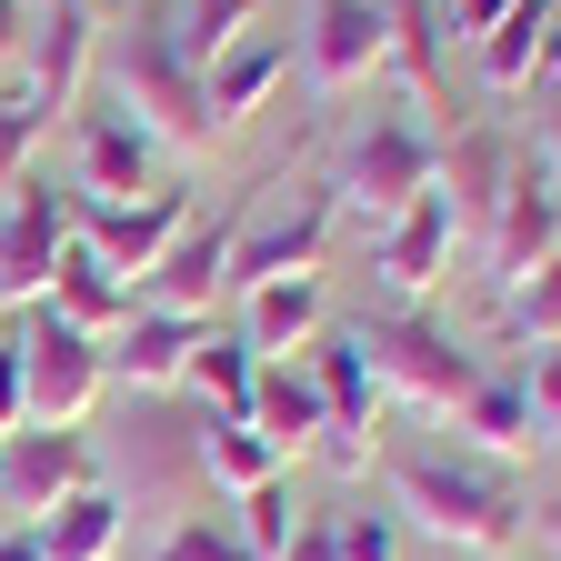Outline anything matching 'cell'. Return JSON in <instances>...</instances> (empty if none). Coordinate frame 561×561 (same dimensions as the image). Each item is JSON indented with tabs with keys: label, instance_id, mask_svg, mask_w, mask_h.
Returning <instances> with one entry per match:
<instances>
[{
	"label": "cell",
	"instance_id": "20",
	"mask_svg": "<svg viewBox=\"0 0 561 561\" xmlns=\"http://www.w3.org/2000/svg\"><path fill=\"white\" fill-rule=\"evenodd\" d=\"M381 31H391L381 81L411 111H442L451 101V21H442V0H381Z\"/></svg>",
	"mask_w": 561,
	"mask_h": 561
},
{
	"label": "cell",
	"instance_id": "23",
	"mask_svg": "<svg viewBox=\"0 0 561 561\" xmlns=\"http://www.w3.org/2000/svg\"><path fill=\"white\" fill-rule=\"evenodd\" d=\"M41 311H50V321H70V331H91V341H111V331L140 311V291H130V280H121V271H111V261H101L81 231H70V251L50 261V291H41Z\"/></svg>",
	"mask_w": 561,
	"mask_h": 561
},
{
	"label": "cell",
	"instance_id": "38",
	"mask_svg": "<svg viewBox=\"0 0 561 561\" xmlns=\"http://www.w3.org/2000/svg\"><path fill=\"white\" fill-rule=\"evenodd\" d=\"M31 21H41V0H0V70H21V50H31Z\"/></svg>",
	"mask_w": 561,
	"mask_h": 561
},
{
	"label": "cell",
	"instance_id": "6",
	"mask_svg": "<svg viewBox=\"0 0 561 561\" xmlns=\"http://www.w3.org/2000/svg\"><path fill=\"white\" fill-rule=\"evenodd\" d=\"M251 201H261V191H221L210 210H191L181 241L140 271V301H151V311H201V321H210V301L231 291V241H241V221H251Z\"/></svg>",
	"mask_w": 561,
	"mask_h": 561
},
{
	"label": "cell",
	"instance_id": "37",
	"mask_svg": "<svg viewBox=\"0 0 561 561\" xmlns=\"http://www.w3.org/2000/svg\"><path fill=\"white\" fill-rule=\"evenodd\" d=\"M502 11H512V0H442V21H451V41H491V31H502Z\"/></svg>",
	"mask_w": 561,
	"mask_h": 561
},
{
	"label": "cell",
	"instance_id": "36",
	"mask_svg": "<svg viewBox=\"0 0 561 561\" xmlns=\"http://www.w3.org/2000/svg\"><path fill=\"white\" fill-rule=\"evenodd\" d=\"M522 391H531V421H541V432H561V341H541V351H531Z\"/></svg>",
	"mask_w": 561,
	"mask_h": 561
},
{
	"label": "cell",
	"instance_id": "17",
	"mask_svg": "<svg viewBox=\"0 0 561 561\" xmlns=\"http://www.w3.org/2000/svg\"><path fill=\"white\" fill-rule=\"evenodd\" d=\"M70 140H81V161H70V191H81V201H140V191H151L161 140L140 130L121 101H101V111H70Z\"/></svg>",
	"mask_w": 561,
	"mask_h": 561
},
{
	"label": "cell",
	"instance_id": "27",
	"mask_svg": "<svg viewBox=\"0 0 561 561\" xmlns=\"http://www.w3.org/2000/svg\"><path fill=\"white\" fill-rule=\"evenodd\" d=\"M251 381H261V351L241 331H210L191 351V371H181V391L201 401V421H251Z\"/></svg>",
	"mask_w": 561,
	"mask_h": 561
},
{
	"label": "cell",
	"instance_id": "40",
	"mask_svg": "<svg viewBox=\"0 0 561 561\" xmlns=\"http://www.w3.org/2000/svg\"><path fill=\"white\" fill-rule=\"evenodd\" d=\"M541 171H551V181H561V81H551V91H541Z\"/></svg>",
	"mask_w": 561,
	"mask_h": 561
},
{
	"label": "cell",
	"instance_id": "1",
	"mask_svg": "<svg viewBox=\"0 0 561 561\" xmlns=\"http://www.w3.org/2000/svg\"><path fill=\"white\" fill-rule=\"evenodd\" d=\"M381 471H391L401 531H432V541L491 551V561H512V541L531 531L522 471H491V461H471V451H451V442H411V451H391Z\"/></svg>",
	"mask_w": 561,
	"mask_h": 561
},
{
	"label": "cell",
	"instance_id": "26",
	"mask_svg": "<svg viewBox=\"0 0 561 561\" xmlns=\"http://www.w3.org/2000/svg\"><path fill=\"white\" fill-rule=\"evenodd\" d=\"M31 531H41V551H50V561H111V551H121V531H130V502H121L111 481H81V491H70L60 512H41Z\"/></svg>",
	"mask_w": 561,
	"mask_h": 561
},
{
	"label": "cell",
	"instance_id": "12",
	"mask_svg": "<svg viewBox=\"0 0 561 561\" xmlns=\"http://www.w3.org/2000/svg\"><path fill=\"white\" fill-rule=\"evenodd\" d=\"M391 60V31H381V0H311V31H301V81L321 101H351L371 91Z\"/></svg>",
	"mask_w": 561,
	"mask_h": 561
},
{
	"label": "cell",
	"instance_id": "32",
	"mask_svg": "<svg viewBox=\"0 0 561 561\" xmlns=\"http://www.w3.org/2000/svg\"><path fill=\"white\" fill-rule=\"evenodd\" d=\"M401 512L391 502H331V551L341 561H401Z\"/></svg>",
	"mask_w": 561,
	"mask_h": 561
},
{
	"label": "cell",
	"instance_id": "28",
	"mask_svg": "<svg viewBox=\"0 0 561 561\" xmlns=\"http://www.w3.org/2000/svg\"><path fill=\"white\" fill-rule=\"evenodd\" d=\"M191 461H201V481H210V491H231V502H241V491H261V481H280V471H291V461H280V451H271V442L251 432V421H201Z\"/></svg>",
	"mask_w": 561,
	"mask_h": 561
},
{
	"label": "cell",
	"instance_id": "8",
	"mask_svg": "<svg viewBox=\"0 0 561 561\" xmlns=\"http://www.w3.org/2000/svg\"><path fill=\"white\" fill-rule=\"evenodd\" d=\"M21 362H31V421H41V432H81V411L111 391L101 341L50 321V311H21Z\"/></svg>",
	"mask_w": 561,
	"mask_h": 561
},
{
	"label": "cell",
	"instance_id": "18",
	"mask_svg": "<svg viewBox=\"0 0 561 561\" xmlns=\"http://www.w3.org/2000/svg\"><path fill=\"white\" fill-rule=\"evenodd\" d=\"M541 442H551V432L531 421L522 371H481V381H471V401L451 411V451H471V461H491V471H522Z\"/></svg>",
	"mask_w": 561,
	"mask_h": 561
},
{
	"label": "cell",
	"instance_id": "43",
	"mask_svg": "<svg viewBox=\"0 0 561 561\" xmlns=\"http://www.w3.org/2000/svg\"><path fill=\"white\" fill-rule=\"evenodd\" d=\"M551 81H561V41H551ZM551 81H541V91H551Z\"/></svg>",
	"mask_w": 561,
	"mask_h": 561
},
{
	"label": "cell",
	"instance_id": "33",
	"mask_svg": "<svg viewBox=\"0 0 561 561\" xmlns=\"http://www.w3.org/2000/svg\"><path fill=\"white\" fill-rule=\"evenodd\" d=\"M41 140H50V121H41V111H31L21 91H0V191H21V181H31Z\"/></svg>",
	"mask_w": 561,
	"mask_h": 561
},
{
	"label": "cell",
	"instance_id": "3",
	"mask_svg": "<svg viewBox=\"0 0 561 561\" xmlns=\"http://www.w3.org/2000/svg\"><path fill=\"white\" fill-rule=\"evenodd\" d=\"M351 351L371 362L381 401H411V411H432V421H451L471 401V381L491 371L481 351L451 321H432V311H371V321H351Z\"/></svg>",
	"mask_w": 561,
	"mask_h": 561
},
{
	"label": "cell",
	"instance_id": "22",
	"mask_svg": "<svg viewBox=\"0 0 561 561\" xmlns=\"http://www.w3.org/2000/svg\"><path fill=\"white\" fill-rule=\"evenodd\" d=\"M291 81V41H271V31H251V41H231L221 60H201V111H210V130H241L251 111H271V91Z\"/></svg>",
	"mask_w": 561,
	"mask_h": 561
},
{
	"label": "cell",
	"instance_id": "11",
	"mask_svg": "<svg viewBox=\"0 0 561 561\" xmlns=\"http://www.w3.org/2000/svg\"><path fill=\"white\" fill-rule=\"evenodd\" d=\"M561 251V181L541 171V151L522 140V171L502 191V210H491V241H481V271H491V291H522V280Z\"/></svg>",
	"mask_w": 561,
	"mask_h": 561
},
{
	"label": "cell",
	"instance_id": "34",
	"mask_svg": "<svg viewBox=\"0 0 561 561\" xmlns=\"http://www.w3.org/2000/svg\"><path fill=\"white\" fill-rule=\"evenodd\" d=\"M161 561H251V551H241V531H231L221 512H181V522L161 531Z\"/></svg>",
	"mask_w": 561,
	"mask_h": 561
},
{
	"label": "cell",
	"instance_id": "41",
	"mask_svg": "<svg viewBox=\"0 0 561 561\" xmlns=\"http://www.w3.org/2000/svg\"><path fill=\"white\" fill-rule=\"evenodd\" d=\"M0 561H50V551H41V531H31V522H0Z\"/></svg>",
	"mask_w": 561,
	"mask_h": 561
},
{
	"label": "cell",
	"instance_id": "25",
	"mask_svg": "<svg viewBox=\"0 0 561 561\" xmlns=\"http://www.w3.org/2000/svg\"><path fill=\"white\" fill-rule=\"evenodd\" d=\"M251 432L280 461L321 451V381H311V362H261V381H251Z\"/></svg>",
	"mask_w": 561,
	"mask_h": 561
},
{
	"label": "cell",
	"instance_id": "31",
	"mask_svg": "<svg viewBox=\"0 0 561 561\" xmlns=\"http://www.w3.org/2000/svg\"><path fill=\"white\" fill-rule=\"evenodd\" d=\"M502 341H522V351L561 341V251L522 280V291H502Z\"/></svg>",
	"mask_w": 561,
	"mask_h": 561
},
{
	"label": "cell",
	"instance_id": "16",
	"mask_svg": "<svg viewBox=\"0 0 561 561\" xmlns=\"http://www.w3.org/2000/svg\"><path fill=\"white\" fill-rule=\"evenodd\" d=\"M512 171H522V140H512L502 121H461V130L442 140V210H451L461 251H481V241H491V210H502Z\"/></svg>",
	"mask_w": 561,
	"mask_h": 561
},
{
	"label": "cell",
	"instance_id": "2",
	"mask_svg": "<svg viewBox=\"0 0 561 561\" xmlns=\"http://www.w3.org/2000/svg\"><path fill=\"white\" fill-rule=\"evenodd\" d=\"M101 60H111V101L151 130L161 151H181V161L221 151V130H210V111H201V70L181 60L161 11H130V31H101Z\"/></svg>",
	"mask_w": 561,
	"mask_h": 561
},
{
	"label": "cell",
	"instance_id": "10",
	"mask_svg": "<svg viewBox=\"0 0 561 561\" xmlns=\"http://www.w3.org/2000/svg\"><path fill=\"white\" fill-rule=\"evenodd\" d=\"M60 251H70V181H41L31 171L21 191H0V301L41 311Z\"/></svg>",
	"mask_w": 561,
	"mask_h": 561
},
{
	"label": "cell",
	"instance_id": "15",
	"mask_svg": "<svg viewBox=\"0 0 561 561\" xmlns=\"http://www.w3.org/2000/svg\"><path fill=\"white\" fill-rule=\"evenodd\" d=\"M301 362H311V381H321V461H331V471H362L371 442H381V432H371V421H381V381H371V362L351 351V331H321Z\"/></svg>",
	"mask_w": 561,
	"mask_h": 561
},
{
	"label": "cell",
	"instance_id": "24",
	"mask_svg": "<svg viewBox=\"0 0 561 561\" xmlns=\"http://www.w3.org/2000/svg\"><path fill=\"white\" fill-rule=\"evenodd\" d=\"M551 41H561V0H512V11H502V31H491L481 41V81L491 91H541L551 81Z\"/></svg>",
	"mask_w": 561,
	"mask_h": 561
},
{
	"label": "cell",
	"instance_id": "4",
	"mask_svg": "<svg viewBox=\"0 0 561 561\" xmlns=\"http://www.w3.org/2000/svg\"><path fill=\"white\" fill-rule=\"evenodd\" d=\"M421 191H442V130L421 121L411 101H381L362 130L341 140V161H331V201L341 210H362V221H401V210Z\"/></svg>",
	"mask_w": 561,
	"mask_h": 561
},
{
	"label": "cell",
	"instance_id": "21",
	"mask_svg": "<svg viewBox=\"0 0 561 561\" xmlns=\"http://www.w3.org/2000/svg\"><path fill=\"white\" fill-rule=\"evenodd\" d=\"M321 331H331L321 271H280V280H261V291H241V341L261 351V362H301Z\"/></svg>",
	"mask_w": 561,
	"mask_h": 561
},
{
	"label": "cell",
	"instance_id": "45",
	"mask_svg": "<svg viewBox=\"0 0 561 561\" xmlns=\"http://www.w3.org/2000/svg\"><path fill=\"white\" fill-rule=\"evenodd\" d=\"M91 11H111V0H91Z\"/></svg>",
	"mask_w": 561,
	"mask_h": 561
},
{
	"label": "cell",
	"instance_id": "14",
	"mask_svg": "<svg viewBox=\"0 0 561 561\" xmlns=\"http://www.w3.org/2000/svg\"><path fill=\"white\" fill-rule=\"evenodd\" d=\"M451 251H461V231H451L442 191H421L401 221L371 231V280L391 291V311H432V291L451 280Z\"/></svg>",
	"mask_w": 561,
	"mask_h": 561
},
{
	"label": "cell",
	"instance_id": "9",
	"mask_svg": "<svg viewBox=\"0 0 561 561\" xmlns=\"http://www.w3.org/2000/svg\"><path fill=\"white\" fill-rule=\"evenodd\" d=\"M181 221H191V181H151L140 201H81V191H70V231H81L130 291H140V271L181 241Z\"/></svg>",
	"mask_w": 561,
	"mask_h": 561
},
{
	"label": "cell",
	"instance_id": "30",
	"mask_svg": "<svg viewBox=\"0 0 561 561\" xmlns=\"http://www.w3.org/2000/svg\"><path fill=\"white\" fill-rule=\"evenodd\" d=\"M231 531H241V551H251V561H280V551H291V531H301V502H291V471H280V481H261V491H241Z\"/></svg>",
	"mask_w": 561,
	"mask_h": 561
},
{
	"label": "cell",
	"instance_id": "35",
	"mask_svg": "<svg viewBox=\"0 0 561 561\" xmlns=\"http://www.w3.org/2000/svg\"><path fill=\"white\" fill-rule=\"evenodd\" d=\"M31 421V362H21V311H11V331H0V432H21Z\"/></svg>",
	"mask_w": 561,
	"mask_h": 561
},
{
	"label": "cell",
	"instance_id": "44",
	"mask_svg": "<svg viewBox=\"0 0 561 561\" xmlns=\"http://www.w3.org/2000/svg\"><path fill=\"white\" fill-rule=\"evenodd\" d=\"M0 331H11V301H0Z\"/></svg>",
	"mask_w": 561,
	"mask_h": 561
},
{
	"label": "cell",
	"instance_id": "42",
	"mask_svg": "<svg viewBox=\"0 0 561 561\" xmlns=\"http://www.w3.org/2000/svg\"><path fill=\"white\" fill-rule=\"evenodd\" d=\"M541 531H551V551H561V502H551V512H541Z\"/></svg>",
	"mask_w": 561,
	"mask_h": 561
},
{
	"label": "cell",
	"instance_id": "39",
	"mask_svg": "<svg viewBox=\"0 0 561 561\" xmlns=\"http://www.w3.org/2000/svg\"><path fill=\"white\" fill-rule=\"evenodd\" d=\"M280 561H341V551H331V512H301V531H291V551H280Z\"/></svg>",
	"mask_w": 561,
	"mask_h": 561
},
{
	"label": "cell",
	"instance_id": "5",
	"mask_svg": "<svg viewBox=\"0 0 561 561\" xmlns=\"http://www.w3.org/2000/svg\"><path fill=\"white\" fill-rule=\"evenodd\" d=\"M271 191H280V181H261L251 221H241V241H231V291H261V280H280V271H321V251H331V221H341L331 181H291V201H280V210H271Z\"/></svg>",
	"mask_w": 561,
	"mask_h": 561
},
{
	"label": "cell",
	"instance_id": "13",
	"mask_svg": "<svg viewBox=\"0 0 561 561\" xmlns=\"http://www.w3.org/2000/svg\"><path fill=\"white\" fill-rule=\"evenodd\" d=\"M81 481H101V461H91L81 432H41V421L0 432V522H41V512H60Z\"/></svg>",
	"mask_w": 561,
	"mask_h": 561
},
{
	"label": "cell",
	"instance_id": "29",
	"mask_svg": "<svg viewBox=\"0 0 561 561\" xmlns=\"http://www.w3.org/2000/svg\"><path fill=\"white\" fill-rule=\"evenodd\" d=\"M261 11H271V0H171V41H181V60L201 70V60H221L231 41H251L261 31Z\"/></svg>",
	"mask_w": 561,
	"mask_h": 561
},
{
	"label": "cell",
	"instance_id": "19",
	"mask_svg": "<svg viewBox=\"0 0 561 561\" xmlns=\"http://www.w3.org/2000/svg\"><path fill=\"white\" fill-rule=\"evenodd\" d=\"M201 341H210L201 311H151V301H140V311L101 341V362H111V381H130V391H181V371H191Z\"/></svg>",
	"mask_w": 561,
	"mask_h": 561
},
{
	"label": "cell",
	"instance_id": "7",
	"mask_svg": "<svg viewBox=\"0 0 561 561\" xmlns=\"http://www.w3.org/2000/svg\"><path fill=\"white\" fill-rule=\"evenodd\" d=\"M91 70H101V11L91 0H41L31 50H21V101L41 121H70L91 101Z\"/></svg>",
	"mask_w": 561,
	"mask_h": 561
}]
</instances>
